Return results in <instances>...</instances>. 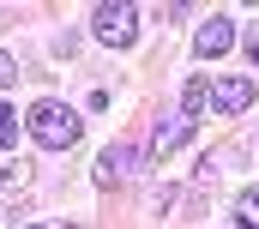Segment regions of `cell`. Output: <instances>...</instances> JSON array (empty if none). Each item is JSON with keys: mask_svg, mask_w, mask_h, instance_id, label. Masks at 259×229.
Segmentation results:
<instances>
[{"mask_svg": "<svg viewBox=\"0 0 259 229\" xmlns=\"http://www.w3.org/2000/svg\"><path fill=\"white\" fill-rule=\"evenodd\" d=\"M193 133H199V127L187 121V114H163V121H157V133H151V145H145V157H151V163H163V157H169V151H181Z\"/></svg>", "mask_w": 259, "mask_h": 229, "instance_id": "cell-3", "label": "cell"}, {"mask_svg": "<svg viewBox=\"0 0 259 229\" xmlns=\"http://www.w3.org/2000/svg\"><path fill=\"white\" fill-rule=\"evenodd\" d=\"M18 145V114H12V103L0 97V151H12Z\"/></svg>", "mask_w": 259, "mask_h": 229, "instance_id": "cell-9", "label": "cell"}, {"mask_svg": "<svg viewBox=\"0 0 259 229\" xmlns=\"http://www.w3.org/2000/svg\"><path fill=\"white\" fill-rule=\"evenodd\" d=\"M24 127H30V139H36L42 151H72L78 133H84V114L66 109V103H55V97H42L36 109L24 114Z\"/></svg>", "mask_w": 259, "mask_h": 229, "instance_id": "cell-1", "label": "cell"}, {"mask_svg": "<svg viewBox=\"0 0 259 229\" xmlns=\"http://www.w3.org/2000/svg\"><path fill=\"white\" fill-rule=\"evenodd\" d=\"M229 43H235V18H223V12H211L205 24H199V60H217V55H229Z\"/></svg>", "mask_w": 259, "mask_h": 229, "instance_id": "cell-5", "label": "cell"}, {"mask_svg": "<svg viewBox=\"0 0 259 229\" xmlns=\"http://www.w3.org/2000/svg\"><path fill=\"white\" fill-rule=\"evenodd\" d=\"M241 49H247V60H253V66H259V24H253V30H247V36H241Z\"/></svg>", "mask_w": 259, "mask_h": 229, "instance_id": "cell-11", "label": "cell"}, {"mask_svg": "<svg viewBox=\"0 0 259 229\" xmlns=\"http://www.w3.org/2000/svg\"><path fill=\"white\" fill-rule=\"evenodd\" d=\"M91 36H97L103 49H133V43H139V6H127V0L91 6Z\"/></svg>", "mask_w": 259, "mask_h": 229, "instance_id": "cell-2", "label": "cell"}, {"mask_svg": "<svg viewBox=\"0 0 259 229\" xmlns=\"http://www.w3.org/2000/svg\"><path fill=\"white\" fill-rule=\"evenodd\" d=\"M205 109H211V85H205V79H187V85H181V114H187V121H205Z\"/></svg>", "mask_w": 259, "mask_h": 229, "instance_id": "cell-7", "label": "cell"}, {"mask_svg": "<svg viewBox=\"0 0 259 229\" xmlns=\"http://www.w3.org/2000/svg\"><path fill=\"white\" fill-rule=\"evenodd\" d=\"M12 79H18V60H12V55H0V91H6Z\"/></svg>", "mask_w": 259, "mask_h": 229, "instance_id": "cell-10", "label": "cell"}, {"mask_svg": "<svg viewBox=\"0 0 259 229\" xmlns=\"http://www.w3.org/2000/svg\"><path fill=\"white\" fill-rule=\"evenodd\" d=\"M133 163H139V151H133V145H109V151H103V157H97V187H121V181H127L133 175Z\"/></svg>", "mask_w": 259, "mask_h": 229, "instance_id": "cell-6", "label": "cell"}, {"mask_svg": "<svg viewBox=\"0 0 259 229\" xmlns=\"http://www.w3.org/2000/svg\"><path fill=\"white\" fill-rule=\"evenodd\" d=\"M253 97H259V85L247 79V72H235V79H217V85H211V109H217V114H247Z\"/></svg>", "mask_w": 259, "mask_h": 229, "instance_id": "cell-4", "label": "cell"}, {"mask_svg": "<svg viewBox=\"0 0 259 229\" xmlns=\"http://www.w3.org/2000/svg\"><path fill=\"white\" fill-rule=\"evenodd\" d=\"M235 229H259V187H247L235 199Z\"/></svg>", "mask_w": 259, "mask_h": 229, "instance_id": "cell-8", "label": "cell"}]
</instances>
